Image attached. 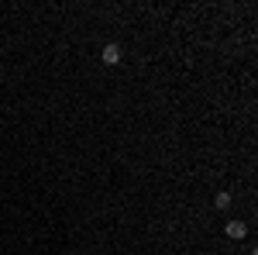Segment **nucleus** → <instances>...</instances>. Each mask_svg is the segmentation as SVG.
Segmentation results:
<instances>
[{
  "label": "nucleus",
  "instance_id": "3",
  "mask_svg": "<svg viewBox=\"0 0 258 255\" xmlns=\"http://www.w3.org/2000/svg\"><path fill=\"white\" fill-rule=\"evenodd\" d=\"M231 200H234V196H231L227 190H224V193H217V200H214V203H217L220 211H227V207H231Z\"/></svg>",
  "mask_w": 258,
  "mask_h": 255
},
{
  "label": "nucleus",
  "instance_id": "2",
  "mask_svg": "<svg viewBox=\"0 0 258 255\" xmlns=\"http://www.w3.org/2000/svg\"><path fill=\"white\" fill-rule=\"evenodd\" d=\"M227 238H234V241H241V238L248 235V224H241V221H227Z\"/></svg>",
  "mask_w": 258,
  "mask_h": 255
},
{
  "label": "nucleus",
  "instance_id": "1",
  "mask_svg": "<svg viewBox=\"0 0 258 255\" xmlns=\"http://www.w3.org/2000/svg\"><path fill=\"white\" fill-rule=\"evenodd\" d=\"M120 56H124V52H120V45H114V41H110V45H103V52H100V59L107 62V66H117Z\"/></svg>",
  "mask_w": 258,
  "mask_h": 255
}]
</instances>
